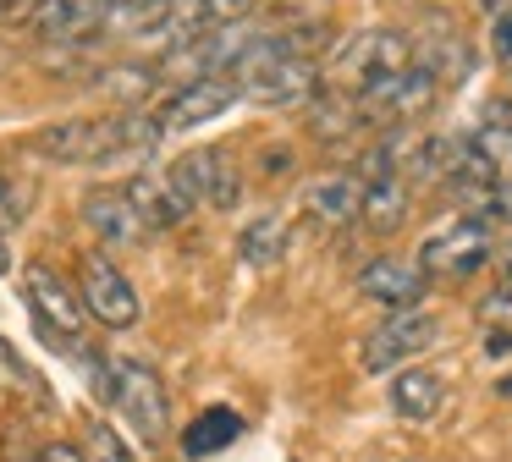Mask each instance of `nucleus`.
<instances>
[{
	"instance_id": "10",
	"label": "nucleus",
	"mask_w": 512,
	"mask_h": 462,
	"mask_svg": "<svg viewBox=\"0 0 512 462\" xmlns=\"http://www.w3.org/2000/svg\"><path fill=\"white\" fill-rule=\"evenodd\" d=\"M358 292L369 303H386L391 314H413L430 292V275L419 270V259H369L358 270Z\"/></svg>"
},
{
	"instance_id": "11",
	"label": "nucleus",
	"mask_w": 512,
	"mask_h": 462,
	"mask_svg": "<svg viewBox=\"0 0 512 462\" xmlns=\"http://www.w3.org/2000/svg\"><path fill=\"white\" fill-rule=\"evenodd\" d=\"M435 330H441V325H435L424 308H413V314H391L386 325L364 341V369L380 374V369H397V363L419 358V352L435 341Z\"/></svg>"
},
{
	"instance_id": "21",
	"label": "nucleus",
	"mask_w": 512,
	"mask_h": 462,
	"mask_svg": "<svg viewBox=\"0 0 512 462\" xmlns=\"http://www.w3.org/2000/svg\"><path fill=\"white\" fill-rule=\"evenodd\" d=\"M83 462H133V451H127V440L116 435L111 424H89V435H83Z\"/></svg>"
},
{
	"instance_id": "30",
	"label": "nucleus",
	"mask_w": 512,
	"mask_h": 462,
	"mask_svg": "<svg viewBox=\"0 0 512 462\" xmlns=\"http://www.w3.org/2000/svg\"><path fill=\"white\" fill-rule=\"evenodd\" d=\"M12 270V253H6V237H0V275Z\"/></svg>"
},
{
	"instance_id": "16",
	"label": "nucleus",
	"mask_w": 512,
	"mask_h": 462,
	"mask_svg": "<svg viewBox=\"0 0 512 462\" xmlns=\"http://www.w3.org/2000/svg\"><path fill=\"white\" fill-rule=\"evenodd\" d=\"M441 407H446L441 374H430V369H402V374H391V413H397V418L424 424V418H435Z\"/></svg>"
},
{
	"instance_id": "19",
	"label": "nucleus",
	"mask_w": 512,
	"mask_h": 462,
	"mask_svg": "<svg viewBox=\"0 0 512 462\" xmlns=\"http://www.w3.org/2000/svg\"><path fill=\"white\" fill-rule=\"evenodd\" d=\"M281 253H287V220L281 215H254L237 231V259L254 264V270H270Z\"/></svg>"
},
{
	"instance_id": "27",
	"label": "nucleus",
	"mask_w": 512,
	"mask_h": 462,
	"mask_svg": "<svg viewBox=\"0 0 512 462\" xmlns=\"http://www.w3.org/2000/svg\"><path fill=\"white\" fill-rule=\"evenodd\" d=\"M281 6H287V17H298V22H320L331 0H281Z\"/></svg>"
},
{
	"instance_id": "13",
	"label": "nucleus",
	"mask_w": 512,
	"mask_h": 462,
	"mask_svg": "<svg viewBox=\"0 0 512 462\" xmlns=\"http://www.w3.org/2000/svg\"><path fill=\"white\" fill-rule=\"evenodd\" d=\"M127 204L138 209V220H144V231H177L182 220L193 215V204L182 198V187L171 182V176H155V171H144V176H127Z\"/></svg>"
},
{
	"instance_id": "24",
	"label": "nucleus",
	"mask_w": 512,
	"mask_h": 462,
	"mask_svg": "<svg viewBox=\"0 0 512 462\" xmlns=\"http://www.w3.org/2000/svg\"><path fill=\"white\" fill-rule=\"evenodd\" d=\"M479 314H485V325H490V330H512V286H501V292H490Z\"/></svg>"
},
{
	"instance_id": "31",
	"label": "nucleus",
	"mask_w": 512,
	"mask_h": 462,
	"mask_svg": "<svg viewBox=\"0 0 512 462\" xmlns=\"http://www.w3.org/2000/svg\"><path fill=\"white\" fill-rule=\"evenodd\" d=\"M501 396H512V374H507V380H501Z\"/></svg>"
},
{
	"instance_id": "2",
	"label": "nucleus",
	"mask_w": 512,
	"mask_h": 462,
	"mask_svg": "<svg viewBox=\"0 0 512 462\" xmlns=\"http://www.w3.org/2000/svg\"><path fill=\"white\" fill-rule=\"evenodd\" d=\"M111 402H116V413H122V424L133 429L144 446H166L171 396H166V380H160L149 363H122V369H111Z\"/></svg>"
},
{
	"instance_id": "15",
	"label": "nucleus",
	"mask_w": 512,
	"mask_h": 462,
	"mask_svg": "<svg viewBox=\"0 0 512 462\" xmlns=\"http://www.w3.org/2000/svg\"><path fill=\"white\" fill-rule=\"evenodd\" d=\"M303 209H309L314 220H325V226H347V220H358V209H364V182H358L353 171L314 176V182L303 187Z\"/></svg>"
},
{
	"instance_id": "3",
	"label": "nucleus",
	"mask_w": 512,
	"mask_h": 462,
	"mask_svg": "<svg viewBox=\"0 0 512 462\" xmlns=\"http://www.w3.org/2000/svg\"><path fill=\"white\" fill-rule=\"evenodd\" d=\"M413 66V39L397 28H375V33H358L336 50V88L342 94H364L369 83L380 77H397Z\"/></svg>"
},
{
	"instance_id": "7",
	"label": "nucleus",
	"mask_w": 512,
	"mask_h": 462,
	"mask_svg": "<svg viewBox=\"0 0 512 462\" xmlns=\"http://www.w3.org/2000/svg\"><path fill=\"white\" fill-rule=\"evenodd\" d=\"M23 292H28V308H34L39 336H50V341H78L83 336L89 308H83V297L72 292L50 264H28V270H23Z\"/></svg>"
},
{
	"instance_id": "9",
	"label": "nucleus",
	"mask_w": 512,
	"mask_h": 462,
	"mask_svg": "<svg viewBox=\"0 0 512 462\" xmlns=\"http://www.w3.org/2000/svg\"><path fill=\"white\" fill-rule=\"evenodd\" d=\"M243 99V88H237V77L232 72H221V77H193V83H182L177 94L160 105V116H155V127L160 132H188V127H204V121H215V116H226V110Z\"/></svg>"
},
{
	"instance_id": "22",
	"label": "nucleus",
	"mask_w": 512,
	"mask_h": 462,
	"mask_svg": "<svg viewBox=\"0 0 512 462\" xmlns=\"http://www.w3.org/2000/svg\"><path fill=\"white\" fill-rule=\"evenodd\" d=\"M100 88H111L116 99H144L155 88V66H116V72H100Z\"/></svg>"
},
{
	"instance_id": "5",
	"label": "nucleus",
	"mask_w": 512,
	"mask_h": 462,
	"mask_svg": "<svg viewBox=\"0 0 512 462\" xmlns=\"http://www.w3.org/2000/svg\"><path fill=\"white\" fill-rule=\"evenodd\" d=\"M89 319H100L105 330H127L138 325L144 303H138V286L127 281V270L111 259V253H83V286H78Z\"/></svg>"
},
{
	"instance_id": "14",
	"label": "nucleus",
	"mask_w": 512,
	"mask_h": 462,
	"mask_svg": "<svg viewBox=\"0 0 512 462\" xmlns=\"http://www.w3.org/2000/svg\"><path fill=\"white\" fill-rule=\"evenodd\" d=\"M210 28L204 22V0H155V11H149V22L133 33L138 44H160V50H182V44H193L199 33Z\"/></svg>"
},
{
	"instance_id": "1",
	"label": "nucleus",
	"mask_w": 512,
	"mask_h": 462,
	"mask_svg": "<svg viewBox=\"0 0 512 462\" xmlns=\"http://www.w3.org/2000/svg\"><path fill=\"white\" fill-rule=\"evenodd\" d=\"M160 143V127L144 116H94V121H56L34 138V149L56 165H122L144 160Z\"/></svg>"
},
{
	"instance_id": "23",
	"label": "nucleus",
	"mask_w": 512,
	"mask_h": 462,
	"mask_svg": "<svg viewBox=\"0 0 512 462\" xmlns=\"http://www.w3.org/2000/svg\"><path fill=\"white\" fill-rule=\"evenodd\" d=\"M254 6H259V0H204V22H215V28H232V22H243Z\"/></svg>"
},
{
	"instance_id": "8",
	"label": "nucleus",
	"mask_w": 512,
	"mask_h": 462,
	"mask_svg": "<svg viewBox=\"0 0 512 462\" xmlns=\"http://www.w3.org/2000/svg\"><path fill=\"white\" fill-rule=\"evenodd\" d=\"M171 182L182 187L188 204H210V209H232L243 198V176H237V160L226 149H188L171 165Z\"/></svg>"
},
{
	"instance_id": "29",
	"label": "nucleus",
	"mask_w": 512,
	"mask_h": 462,
	"mask_svg": "<svg viewBox=\"0 0 512 462\" xmlns=\"http://www.w3.org/2000/svg\"><path fill=\"white\" fill-rule=\"evenodd\" d=\"M496 264H501V286H512V242L501 248V259H496Z\"/></svg>"
},
{
	"instance_id": "18",
	"label": "nucleus",
	"mask_w": 512,
	"mask_h": 462,
	"mask_svg": "<svg viewBox=\"0 0 512 462\" xmlns=\"http://www.w3.org/2000/svg\"><path fill=\"white\" fill-rule=\"evenodd\" d=\"M364 127V110H358L353 94H342V88H325V94H314V110H309V132L325 143L347 138V132Z\"/></svg>"
},
{
	"instance_id": "28",
	"label": "nucleus",
	"mask_w": 512,
	"mask_h": 462,
	"mask_svg": "<svg viewBox=\"0 0 512 462\" xmlns=\"http://www.w3.org/2000/svg\"><path fill=\"white\" fill-rule=\"evenodd\" d=\"M39 462H83V451L67 446V440H50V446L39 451Z\"/></svg>"
},
{
	"instance_id": "26",
	"label": "nucleus",
	"mask_w": 512,
	"mask_h": 462,
	"mask_svg": "<svg viewBox=\"0 0 512 462\" xmlns=\"http://www.w3.org/2000/svg\"><path fill=\"white\" fill-rule=\"evenodd\" d=\"M17 220H23V209H17V193H12V182L0 176V237H6V231H12Z\"/></svg>"
},
{
	"instance_id": "25",
	"label": "nucleus",
	"mask_w": 512,
	"mask_h": 462,
	"mask_svg": "<svg viewBox=\"0 0 512 462\" xmlns=\"http://www.w3.org/2000/svg\"><path fill=\"white\" fill-rule=\"evenodd\" d=\"M490 55L512 66V6L501 11V17H490Z\"/></svg>"
},
{
	"instance_id": "4",
	"label": "nucleus",
	"mask_w": 512,
	"mask_h": 462,
	"mask_svg": "<svg viewBox=\"0 0 512 462\" xmlns=\"http://www.w3.org/2000/svg\"><path fill=\"white\" fill-rule=\"evenodd\" d=\"M353 99H358V110H364V121H380V127H413V121L441 99V83H435L430 66L413 61L408 72L380 77V83H369L364 94H353Z\"/></svg>"
},
{
	"instance_id": "12",
	"label": "nucleus",
	"mask_w": 512,
	"mask_h": 462,
	"mask_svg": "<svg viewBox=\"0 0 512 462\" xmlns=\"http://www.w3.org/2000/svg\"><path fill=\"white\" fill-rule=\"evenodd\" d=\"M78 209H83V226H89L100 242H111V248H138V242L149 237L122 187H89Z\"/></svg>"
},
{
	"instance_id": "17",
	"label": "nucleus",
	"mask_w": 512,
	"mask_h": 462,
	"mask_svg": "<svg viewBox=\"0 0 512 462\" xmlns=\"http://www.w3.org/2000/svg\"><path fill=\"white\" fill-rule=\"evenodd\" d=\"M358 220H364L369 231H397L402 220H408V182L402 176H386V182H364V209H358Z\"/></svg>"
},
{
	"instance_id": "6",
	"label": "nucleus",
	"mask_w": 512,
	"mask_h": 462,
	"mask_svg": "<svg viewBox=\"0 0 512 462\" xmlns=\"http://www.w3.org/2000/svg\"><path fill=\"white\" fill-rule=\"evenodd\" d=\"M479 264H490V226L479 215H457L452 226L430 231L419 248V270L424 275H452V281H463V275H474Z\"/></svg>"
},
{
	"instance_id": "20",
	"label": "nucleus",
	"mask_w": 512,
	"mask_h": 462,
	"mask_svg": "<svg viewBox=\"0 0 512 462\" xmlns=\"http://www.w3.org/2000/svg\"><path fill=\"white\" fill-rule=\"evenodd\" d=\"M237 435H243V418H237L232 407H215V413H204V418H193V424H188L182 451H188V457H210V451L232 446Z\"/></svg>"
}]
</instances>
